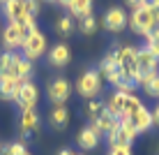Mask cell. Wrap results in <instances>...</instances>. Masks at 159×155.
Wrapping results in <instances>:
<instances>
[{
	"instance_id": "6da1fadb",
	"label": "cell",
	"mask_w": 159,
	"mask_h": 155,
	"mask_svg": "<svg viewBox=\"0 0 159 155\" xmlns=\"http://www.w3.org/2000/svg\"><path fill=\"white\" fill-rule=\"evenodd\" d=\"M0 76L25 84L32 76V63L16 51H5V53H0Z\"/></svg>"
},
{
	"instance_id": "7a4b0ae2",
	"label": "cell",
	"mask_w": 159,
	"mask_h": 155,
	"mask_svg": "<svg viewBox=\"0 0 159 155\" xmlns=\"http://www.w3.org/2000/svg\"><path fill=\"white\" fill-rule=\"evenodd\" d=\"M141 107H143V102L139 95H127V93H118V90H113L104 102V109L118 120H129Z\"/></svg>"
},
{
	"instance_id": "3957f363",
	"label": "cell",
	"mask_w": 159,
	"mask_h": 155,
	"mask_svg": "<svg viewBox=\"0 0 159 155\" xmlns=\"http://www.w3.org/2000/svg\"><path fill=\"white\" fill-rule=\"evenodd\" d=\"M111 56L116 58L118 67H120V76L127 84L139 86V74H136V46L131 44H122L116 51H111Z\"/></svg>"
},
{
	"instance_id": "277c9868",
	"label": "cell",
	"mask_w": 159,
	"mask_h": 155,
	"mask_svg": "<svg viewBox=\"0 0 159 155\" xmlns=\"http://www.w3.org/2000/svg\"><path fill=\"white\" fill-rule=\"evenodd\" d=\"M102 88H104V79H102L99 70H95V67H88L85 72H81L74 84V90L85 99H97L102 95Z\"/></svg>"
},
{
	"instance_id": "5b68a950",
	"label": "cell",
	"mask_w": 159,
	"mask_h": 155,
	"mask_svg": "<svg viewBox=\"0 0 159 155\" xmlns=\"http://www.w3.org/2000/svg\"><path fill=\"white\" fill-rule=\"evenodd\" d=\"M127 26L131 28V32L148 37L150 32H155V28H157L155 12H152L150 7H143V5H139L136 9H131V12L127 14Z\"/></svg>"
},
{
	"instance_id": "8992f818",
	"label": "cell",
	"mask_w": 159,
	"mask_h": 155,
	"mask_svg": "<svg viewBox=\"0 0 159 155\" xmlns=\"http://www.w3.org/2000/svg\"><path fill=\"white\" fill-rule=\"evenodd\" d=\"M46 46H48L46 35H44L39 28H32L30 35L25 37L23 46H21V56H23L25 60H30V63H35L37 58H42L44 53H46Z\"/></svg>"
},
{
	"instance_id": "52a82bcc",
	"label": "cell",
	"mask_w": 159,
	"mask_h": 155,
	"mask_svg": "<svg viewBox=\"0 0 159 155\" xmlns=\"http://www.w3.org/2000/svg\"><path fill=\"white\" fill-rule=\"evenodd\" d=\"M136 137H139V132L134 130V125L129 120H118V125L106 134V143H108V148H116V146H129L131 148Z\"/></svg>"
},
{
	"instance_id": "ba28073f",
	"label": "cell",
	"mask_w": 159,
	"mask_h": 155,
	"mask_svg": "<svg viewBox=\"0 0 159 155\" xmlns=\"http://www.w3.org/2000/svg\"><path fill=\"white\" fill-rule=\"evenodd\" d=\"M157 72H159V58L145 46V44L139 46L136 49V74H139V86H141L143 79L157 74Z\"/></svg>"
},
{
	"instance_id": "9c48e42d",
	"label": "cell",
	"mask_w": 159,
	"mask_h": 155,
	"mask_svg": "<svg viewBox=\"0 0 159 155\" xmlns=\"http://www.w3.org/2000/svg\"><path fill=\"white\" fill-rule=\"evenodd\" d=\"M30 30L32 28H28V26H23V23H7L2 28V46L7 49V51H19V49L23 46L25 37L30 35Z\"/></svg>"
},
{
	"instance_id": "30bf717a",
	"label": "cell",
	"mask_w": 159,
	"mask_h": 155,
	"mask_svg": "<svg viewBox=\"0 0 159 155\" xmlns=\"http://www.w3.org/2000/svg\"><path fill=\"white\" fill-rule=\"evenodd\" d=\"M2 16L7 19V23H23V26H28V28H35L37 26V21L25 12L23 0H7V2L2 5Z\"/></svg>"
},
{
	"instance_id": "8fae6325",
	"label": "cell",
	"mask_w": 159,
	"mask_h": 155,
	"mask_svg": "<svg viewBox=\"0 0 159 155\" xmlns=\"http://www.w3.org/2000/svg\"><path fill=\"white\" fill-rule=\"evenodd\" d=\"M72 84H69L65 76H58V79H53L51 84L46 88V97L51 99L53 104H67L69 95H72Z\"/></svg>"
},
{
	"instance_id": "7c38bea8",
	"label": "cell",
	"mask_w": 159,
	"mask_h": 155,
	"mask_svg": "<svg viewBox=\"0 0 159 155\" xmlns=\"http://www.w3.org/2000/svg\"><path fill=\"white\" fill-rule=\"evenodd\" d=\"M14 102L19 104L21 109H35L37 102H39V88L32 84V81H25V84H21L19 90H16Z\"/></svg>"
},
{
	"instance_id": "4fadbf2b",
	"label": "cell",
	"mask_w": 159,
	"mask_h": 155,
	"mask_svg": "<svg viewBox=\"0 0 159 155\" xmlns=\"http://www.w3.org/2000/svg\"><path fill=\"white\" fill-rule=\"evenodd\" d=\"M104 28L108 32H122L127 28V12H125L120 5L106 9V14H104Z\"/></svg>"
},
{
	"instance_id": "5bb4252c",
	"label": "cell",
	"mask_w": 159,
	"mask_h": 155,
	"mask_svg": "<svg viewBox=\"0 0 159 155\" xmlns=\"http://www.w3.org/2000/svg\"><path fill=\"white\" fill-rule=\"evenodd\" d=\"M99 74H102V79L104 81H108L113 88H116L120 81H122V76H120V67H118V63H116V58L111 56V53H106L102 60H99Z\"/></svg>"
},
{
	"instance_id": "9a60e30c",
	"label": "cell",
	"mask_w": 159,
	"mask_h": 155,
	"mask_svg": "<svg viewBox=\"0 0 159 155\" xmlns=\"http://www.w3.org/2000/svg\"><path fill=\"white\" fill-rule=\"evenodd\" d=\"M19 127H21V134L23 137L35 134V132L39 130V114H37V109H21Z\"/></svg>"
},
{
	"instance_id": "2e32d148",
	"label": "cell",
	"mask_w": 159,
	"mask_h": 155,
	"mask_svg": "<svg viewBox=\"0 0 159 155\" xmlns=\"http://www.w3.org/2000/svg\"><path fill=\"white\" fill-rule=\"evenodd\" d=\"M129 123L134 125V130L139 132V134H145V132H150L152 127H155V120H152V109H148L145 104L139 109L134 116L129 118Z\"/></svg>"
},
{
	"instance_id": "e0dca14e",
	"label": "cell",
	"mask_w": 159,
	"mask_h": 155,
	"mask_svg": "<svg viewBox=\"0 0 159 155\" xmlns=\"http://www.w3.org/2000/svg\"><path fill=\"white\" fill-rule=\"evenodd\" d=\"M116 125H118V118H113V116L108 114L106 109H104V114L99 116V118L90 120V125H88V127H90V130L95 132L97 137H106V134H108V132H111Z\"/></svg>"
},
{
	"instance_id": "ac0fdd59",
	"label": "cell",
	"mask_w": 159,
	"mask_h": 155,
	"mask_svg": "<svg viewBox=\"0 0 159 155\" xmlns=\"http://www.w3.org/2000/svg\"><path fill=\"white\" fill-rule=\"evenodd\" d=\"M69 60H72V51H69L67 44H53L51 49H48V63L53 65V67H65V65H69Z\"/></svg>"
},
{
	"instance_id": "d6986e66",
	"label": "cell",
	"mask_w": 159,
	"mask_h": 155,
	"mask_svg": "<svg viewBox=\"0 0 159 155\" xmlns=\"http://www.w3.org/2000/svg\"><path fill=\"white\" fill-rule=\"evenodd\" d=\"M99 141H102V137H97L88 125L81 127L79 134H76V146H79L81 151H95V148L99 146Z\"/></svg>"
},
{
	"instance_id": "ffe728a7",
	"label": "cell",
	"mask_w": 159,
	"mask_h": 155,
	"mask_svg": "<svg viewBox=\"0 0 159 155\" xmlns=\"http://www.w3.org/2000/svg\"><path fill=\"white\" fill-rule=\"evenodd\" d=\"M92 7H95V0H69L65 9L72 19H83L92 14Z\"/></svg>"
},
{
	"instance_id": "44dd1931",
	"label": "cell",
	"mask_w": 159,
	"mask_h": 155,
	"mask_svg": "<svg viewBox=\"0 0 159 155\" xmlns=\"http://www.w3.org/2000/svg\"><path fill=\"white\" fill-rule=\"evenodd\" d=\"M48 123H51L53 130L67 127L69 125V109H67V104H53L51 114H48Z\"/></svg>"
},
{
	"instance_id": "7402d4cb",
	"label": "cell",
	"mask_w": 159,
	"mask_h": 155,
	"mask_svg": "<svg viewBox=\"0 0 159 155\" xmlns=\"http://www.w3.org/2000/svg\"><path fill=\"white\" fill-rule=\"evenodd\" d=\"M19 86H21L19 81L7 79V76H0V99H2V102H14Z\"/></svg>"
},
{
	"instance_id": "603a6c76",
	"label": "cell",
	"mask_w": 159,
	"mask_h": 155,
	"mask_svg": "<svg viewBox=\"0 0 159 155\" xmlns=\"http://www.w3.org/2000/svg\"><path fill=\"white\" fill-rule=\"evenodd\" d=\"M139 88L145 93L148 97H155V99H159V72H157V74H152V76H148V79H143Z\"/></svg>"
},
{
	"instance_id": "cb8c5ba5",
	"label": "cell",
	"mask_w": 159,
	"mask_h": 155,
	"mask_svg": "<svg viewBox=\"0 0 159 155\" xmlns=\"http://www.w3.org/2000/svg\"><path fill=\"white\" fill-rule=\"evenodd\" d=\"M76 28H79L81 35H95L97 28H99V21H97L95 14H90V16H83V19H79Z\"/></svg>"
},
{
	"instance_id": "d4e9b609",
	"label": "cell",
	"mask_w": 159,
	"mask_h": 155,
	"mask_svg": "<svg viewBox=\"0 0 159 155\" xmlns=\"http://www.w3.org/2000/svg\"><path fill=\"white\" fill-rule=\"evenodd\" d=\"M56 30H58V35H62V37H69L72 32L76 30V23H74V19L69 14H62V16H58V21H56Z\"/></svg>"
},
{
	"instance_id": "484cf974",
	"label": "cell",
	"mask_w": 159,
	"mask_h": 155,
	"mask_svg": "<svg viewBox=\"0 0 159 155\" xmlns=\"http://www.w3.org/2000/svg\"><path fill=\"white\" fill-rule=\"evenodd\" d=\"M104 114V102L99 97L97 99H88V104H85V116H88V120H95V118H99V116Z\"/></svg>"
},
{
	"instance_id": "4316f807",
	"label": "cell",
	"mask_w": 159,
	"mask_h": 155,
	"mask_svg": "<svg viewBox=\"0 0 159 155\" xmlns=\"http://www.w3.org/2000/svg\"><path fill=\"white\" fill-rule=\"evenodd\" d=\"M143 40H145V46L150 49V51L155 53L157 58H159V30L155 28V32H150V35L143 37Z\"/></svg>"
},
{
	"instance_id": "83f0119b",
	"label": "cell",
	"mask_w": 159,
	"mask_h": 155,
	"mask_svg": "<svg viewBox=\"0 0 159 155\" xmlns=\"http://www.w3.org/2000/svg\"><path fill=\"white\" fill-rule=\"evenodd\" d=\"M28 153L23 141H14V143H5V155H23Z\"/></svg>"
},
{
	"instance_id": "f1b7e54d",
	"label": "cell",
	"mask_w": 159,
	"mask_h": 155,
	"mask_svg": "<svg viewBox=\"0 0 159 155\" xmlns=\"http://www.w3.org/2000/svg\"><path fill=\"white\" fill-rule=\"evenodd\" d=\"M23 5H25V12L37 21V16L42 12V0H23Z\"/></svg>"
},
{
	"instance_id": "f546056e",
	"label": "cell",
	"mask_w": 159,
	"mask_h": 155,
	"mask_svg": "<svg viewBox=\"0 0 159 155\" xmlns=\"http://www.w3.org/2000/svg\"><path fill=\"white\" fill-rule=\"evenodd\" d=\"M106 155H131V148L129 146H116V148H108Z\"/></svg>"
},
{
	"instance_id": "4dcf8cb0",
	"label": "cell",
	"mask_w": 159,
	"mask_h": 155,
	"mask_svg": "<svg viewBox=\"0 0 159 155\" xmlns=\"http://www.w3.org/2000/svg\"><path fill=\"white\" fill-rule=\"evenodd\" d=\"M152 120H155V125H159V102L152 107Z\"/></svg>"
},
{
	"instance_id": "1f68e13d",
	"label": "cell",
	"mask_w": 159,
	"mask_h": 155,
	"mask_svg": "<svg viewBox=\"0 0 159 155\" xmlns=\"http://www.w3.org/2000/svg\"><path fill=\"white\" fill-rule=\"evenodd\" d=\"M125 5H127V7H131V9H136L141 5V0H125Z\"/></svg>"
},
{
	"instance_id": "d6a6232c",
	"label": "cell",
	"mask_w": 159,
	"mask_h": 155,
	"mask_svg": "<svg viewBox=\"0 0 159 155\" xmlns=\"http://www.w3.org/2000/svg\"><path fill=\"white\" fill-rule=\"evenodd\" d=\"M157 2H159V0H141V5H143V7H150V9L155 7Z\"/></svg>"
},
{
	"instance_id": "836d02e7",
	"label": "cell",
	"mask_w": 159,
	"mask_h": 155,
	"mask_svg": "<svg viewBox=\"0 0 159 155\" xmlns=\"http://www.w3.org/2000/svg\"><path fill=\"white\" fill-rule=\"evenodd\" d=\"M152 12H155V19H157V26H159V2L152 7Z\"/></svg>"
},
{
	"instance_id": "e575fe53",
	"label": "cell",
	"mask_w": 159,
	"mask_h": 155,
	"mask_svg": "<svg viewBox=\"0 0 159 155\" xmlns=\"http://www.w3.org/2000/svg\"><path fill=\"white\" fill-rule=\"evenodd\" d=\"M74 151H72V148H62V151H58V155H72Z\"/></svg>"
},
{
	"instance_id": "d590c367",
	"label": "cell",
	"mask_w": 159,
	"mask_h": 155,
	"mask_svg": "<svg viewBox=\"0 0 159 155\" xmlns=\"http://www.w3.org/2000/svg\"><path fill=\"white\" fill-rule=\"evenodd\" d=\"M0 155H5V143H0Z\"/></svg>"
},
{
	"instance_id": "8d00e7d4",
	"label": "cell",
	"mask_w": 159,
	"mask_h": 155,
	"mask_svg": "<svg viewBox=\"0 0 159 155\" xmlns=\"http://www.w3.org/2000/svg\"><path fill=\"white\" fill-rule=\"evenodd\" d=\"M5 2H7V0H0V5H5Z\"/></svg>"
},
{
	"instance_id": "74e56055",
	"label": "cell",
	"mask_w": 159,
	"mask_h": 155,
	"mask_svg": "<svg viewBox=\"0 0 159 155\" xmlns=\"http://www.w3.org/2000/svg\"><path fill=\"white\" fill-rule=\"evenodd\" d=\"M72 155H83V153H72Z\"/></svg>"
},
{
	"instance_id": "f35d334b",
	"label": "cell",
	"mask_w": 159,
	"mask_h": 155,
	"mask_svg": "<svg viewBox=\"0 0 159 155\" xmlns=\"http://www.w3.org/2000/svg\"><path fill=\"white\" fill-rule=\"evenodd\" d=\"M23 155H30V153H23Z\"/></svg>"
}]
</instances>
